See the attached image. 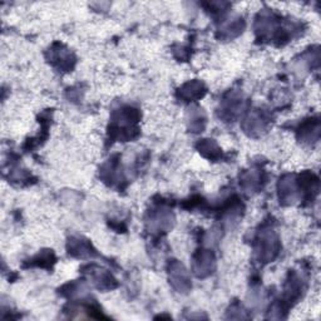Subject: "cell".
<instances>
[{"label": "cell", "instance_id": "cell-3", "mask_svg": "<svg viewBox=\"0 0 321 321\" xmlns=\"http://www.w3.org/2000/svg\"><path fill=\"white\" fill-rule=\"evenodd\" d=\"M172 271H171V278H172V283L176 285L178 284L179 289H185L186 286H188V278L186 275V270L184 266L179 264H173L172 265Z\"/></svg>", "mask_w": 321, "mask_h": 321}, {"label": "cell", "instance_id": "cell-2", "mask_svg": "<svg viewBox=\"0 0 321 321\" xmlns=\"http://www.w3.org/2000/svg\"><path fill=\"white\" fill-rule=\"evenodd\" d=\"M212 264H213V257L211 253H201L195 263V269L198 276H204L206 274H210L211 270H212Z\"/></svg>", "mask_w": 321, "mask_h": 321}, {"label": "cell", "instance_id": "cell-1", "mask_svg": "<svg viewBox=\"0 0 321 321\" xmlns=\"http://www.w3.org/2000/svg\"><path fill=\"white\" fill-rule=\"evenodd\" d=\"M260 253L261 257L267 258V260L272 258L276 253H277V240H276L275 236L272 235V233L264 235L263 237H261Z\"/></svg>", "mask_w": 321, "mask_h": 321}]
</instances>
